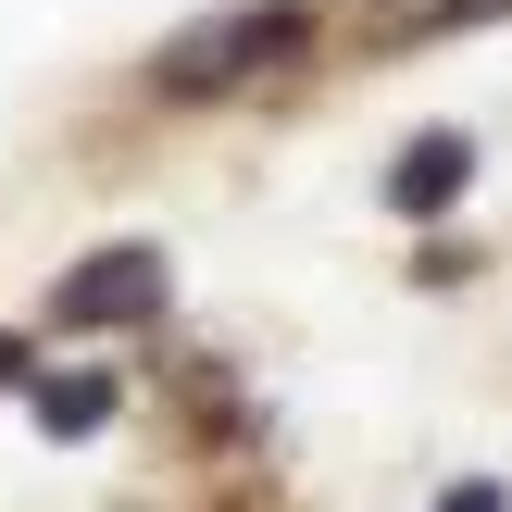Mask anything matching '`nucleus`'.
<instances>
[{"label": "nucleus", "instance_id": "2", "mask_svg": "<svg viewBox=\"0 0 512 512\" xmlns=\"http://www.w3.org/2000/svg\"><path fill=\"white\" fill-rule=\"evenodd\" d=\"M138 313H163V250H88L50 288V325H138Z\"/></svg>", "mask_w": 512, "mask_h": 512}, {"label": "nucleus", "instance_id": "3", "mask_svg": "<svg viewBox=\"0 0 512 512\" xmlns=\"http://www.w3.org/2000/svg\"><path fill=\"white\" fill-rule=\"evenodd\" d=\"M463 175H475V150L438 125V138H413V150L388 163V213H450V200H463Z\"/></svg>", "mask_w": 512, "mask_h": 512}, {"label": "nucleus", "instance_id": "1", "mask_svg": "<svg viewBox=\"0 0 512 512\" xmlns=\"http://www.w3.org/2000/svg\"><path fill=\"white\" fill-rule=\"evenodd\" d=\"M288 50H313V13L300 0H250V13H213V25H188L163 50V88L200 100V88H238V75H275Z\"/></svg>", "mask_w": 512, "mask_h": 512}, {"label": "nucleus", "instance_id": "4", "mask_svg": "<svg viewBox=\"0 0 512 512\" xmlns=\"http://www.w3.org/2000/svg\"><path fill=\"white\" fill-rule=\"evenodd\" d=\"M100 413H113V388H100V375H50V388H38V425H50V438H88Z\"/></svg>", "mask_w": 512, "mask_h": 512}, {"label": "nucleus", "instance_id": "5", "mask_svg": "<svg viewBox=\"0 0 512 512\" xmlns=\"http://www.w3.org/2000/svg\"><path fill=\"white\" fill-rule=\"evenodd\" d=\"M438 512H512V500H500V475H463V488H450Z\"/></svg>", "mask_w": 512, "mask_h": 512}]
</instances>
